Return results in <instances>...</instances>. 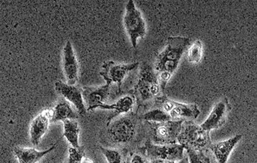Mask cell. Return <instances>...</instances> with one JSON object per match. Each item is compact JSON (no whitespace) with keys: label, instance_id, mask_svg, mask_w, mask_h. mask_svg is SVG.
<instances>
[{"label":"cell","instance_id":"6da1fadb","mask_svg":"<svg viewBox=\"0 0 257 163\" xmlns=\"http://www.w3.org/2000/svg\"><path fill=\"white\" fill-rule=\"evenodd\" d=\"M139 132V119L138 116L126 114L117 116L108 124L105 138L113 146H127L135 140Z\"/></svg>","mask_w":257,"mask_h":163},{"label":"cell","instance_id":"7a4b0ae2","mask_svg":"<svg viewBox=\"0 0 257 163\" xmlns=\"http://www.w3.org/2000/svg\"><path fill=\"white\" fill-rule=\"evenodd\" d=\"M190 46V39L185 36H169L166 46L157 57L155 64L156 72H166L173 75L179 67L181 58Z\"/></svg>","mask_w":257,"mask_h":163},{"label":"cell","instance_id":"3957f363","mask_svg":"<svg viewBox=\"0 0 257 163\" xmlns=\"http://www.w3.org/2000/svg\"><path fill=\"white\" fill-rule=\"evenodd\" d=\"M134 90L140 102H145L154 98L156 99L160 95L162 90L158 73L149 63L141 64L139 78Z\"/></svg>","mask_w":257,"mask_h":163},{"label":"cell","instance_id":"277c9868","mask_svg":"<svg viewBox=\"0 0 257 163\" xmlns=\"http://www.w3.org/2000/svg\"><path fill=\"white\" fill-rule=\"evenodd\" d=\"M178 143L185 150L203 152L211 144L210 132L202 128L193 120H184L177 138Z\"/></svg>","mask_w":257,"mask_h":163},{"label":"cell","instance_id":"5b68a950","mask_svg":"<svg viewBox=\"0 0 257 163\" xmlns=\"http://www.w3.org/2000/svg\"><path fill=\"white\" fill-rule=\"evenodd\" d=\"M123 24L131 44L136 49L138 47V40L146 36L147 26L142 14L133 0H128L125 5Z\"/></svg>","mask_w":257,"mask_h":163},{"label":"cell","instance_id":"8992f818","mask_svg":"<svg viewBox=\"0 0 257 163\" xmlns=\"http://www.w3.org/2000/svg\"><path fill=\"white\" fill-rule=\"evenodd\" d=\"M184 120H170L162 123L147 122L151 142L155 144H177V138Z\"/></svg>","mask_w":257,"mask_h":163},{"label":"cell","instance_id":"52a82bcc","mask_svg":"<svg viewBox=\"0 0 257 163\" xmlns=\"http://www.w3.org/2000/svg\"><path fill=\"white\" fill-rule=\"evenodd\" d=\"M185 148L179 143L172 144H155L148 140L145 143V154L151 160L179 161L185 157Z\"/></svg>","mask_w":257,"mask_h":163},{"label":"cell","instance_id":"ba28073f","mask_svg":"<svg viewBox=\"0 0 257 163\" xmlns=\"http://www.w3.org/2000/svg\"><path fill=\"white\" fill-rule=\"evenodd\" d=\"M139 66V62L119 64L115 62L108 61L103 64L100 75L103 77L107 84H118V90H120L125 76L131 72L137 70Z\"/></svg>","mask_w":257,"mask_h":163},{"label":"cell","instance_id":"9c48e42d","mask_svg":"<svg viewBox=\"0 0 257 163\" xmlns=\"http://www.w3.org/2000/svg\"><path fill=\"white\" fill-rule=\"evenodd\" d=\"M231 108L228 98H225L221 100L214 105L205 122L200 124L202 128L210 132V130L222 127L225 124Z\"/></svg>","mask_w":257,"mask_h":163},{"label":"cell","instance_id":"30bf717a","mask_svg":"<svg viewBox=\"0 0 257 163\" xmlns=\"http://www.w3.org/2000/svg\"><path fill=\"white\" fill-rule=\"evenodd\" d=\"M55 88L58 94L66 99L68 102L74 106L76 110L79 114L84 116L87 112V106L82 95V90L76 86L65 84L63 82H56L55 84Z\"/></svg>","mask_w":257,"mask_h":163},{"label":"cell","instance_id":"8fae6325","mask_svg":"<svg viewBox=\"0 0 257 163\" xmlns=\"http://www.w3.org/2000/svg\"><path fill=\"white\" fill-rule=\"evenodd\" d=\"M111 94V85L105 84L99 87H84L82 95L87 106V110H95L99 105L105 104Z\"/></svg>","mask_w":257,"mask_h":163},{"label":"cell","instance_id":"7c38bea8","mask_svg":"<svg viewBox=\"0 0 257 163\" xmlns=\"http://www.w3.org/2000/svg\"><path fill=\"white\" fill-rule=\"evenodd\" d=\"M63 68L67 84L76 85L78 81L79 64L70 40L66 42L63 48Z\"/></svg>","mask_w":257,"mask_h":163},{"label":"cell","instance_id":"4fadbf2b","mask_svg":"<svg viewBox=\"0 0 257 163\" xmlns=\"http://www.w3.org/2000/svg\"><path fill=\"white\" fill-rule=\"evenodd\" d=\"M53 116V109H47L42 111L35 116L30 126V138L34 146H39L45 133L49 129Z\"/></svg>","mask_w":257,"mask_h":163},{"label":"cell","instance_id":"5bb4252c","mask_svg":"<svg viewBox=\"0 0 257 163\" xmlns=\"http://www.w3.org/2000/svg\"><path fill=\"white\" fill-rule=\"evenodd\" d=\"M241 138L242 136L241 134H236L231 138L210 144L209 148L214 154L217 163H227L231 152L241 140Z\"/></svg>","mask_w":257,"mask_h":163},{"label":"cell","instance_id":"9a60e30c","mask_svg":"<svg viewBox=\"0 0 257 163\" xmlns=\"http://www.w3.org/2000/svg\"><path fill=\"white\" fill-rule=\"evenodd\" d=\"M200 110L198 106L192 104H185L181 102H173L172 109L168 114L172 120H194L200 115Z\"/></svg>","mask_w":257,"mask_h":163},{"label":"cell","instance_id":"2e32d148","mask_svg":"<svg viewBox=\"0 0 257 163\" xmlns=\"http://www.w3.org/2000/svg\"><path fill=\"white\" fill-rule=\"evenodd\" d=\"M135 100L136 98L133 95L124 96L112 104H104L97 106L96 109L100 108V109L102 110H114L112 115L108 118V124H109L112 119H115L120 114H126L130 113L133 106H134V104H135Z\"/></svg>","mask_w":257,"mask_h":163},{"label":"cell","instance_id":"e0dca14e","mask_svg":"<svg viewBox=\"0 0 257 163\" xmlns=\"http://www.w3.org/2000/svg\"><path fill=\"white\" fill-rule=\"evenodd\" d=\"M57 143L49 148V150L39 151L35 148L16 147L14 150V154L19 163H37L45 156L53 151L56 148Z\"/></svg>","mask_w":257,"mask_h":163},{"label":"cell","instance_id":"ac0fdd59","mask_svg":"<svg viewBox=\"0 0 257 163\" xmlns=\"http://www.w3.org/2000/svg\"><path fill=\"white\" fill-rule=\"evenodd\" d=\"M78 112L75 110L71 104L64 98L59 100L53 108L52 122H64L66 120H77Z\"/></svg>","mask_w":257,"mask_h":163},{"label":"cell","instance_id":"d6986e66","mask_svg":"<svg viewBox=\"0 0 257 163\" xmlns=\"http://www.w3.org/2000/svg\"><path fill=\"white\" fill-rule=\"evenodd\" d=\"M63 123V136L66 138L71 147H80L79 136H80V127L76 120H66Z\"/></svg>","mask_w":257,"mask_h":163},{"label":"cell","instance_id":"ffe728a7","mask_svg":"<svg viewBox=\"0 0 257 163\" xmlns=\"http://www.w3.org/2000/svg\"><path fill=\"white\" fill-rule=\"evenodd\" d=\"M141 118L145 122L151 123H162L172 120L169 115L159 108L149 110L142 115Z\"/></svg>","mask_w":257,"mask_h":163},{"label":"cell","instance_id":"44dd1931","mask_svg":"<svg viewBox=\"0 0 257 163\" xmlns=\"http://www.w3.org/2000/svg\"><path fill=\"white\" fill-rule=\"evenodd\" d=\"M203 47L201 40H195L186 50V58L192 64H198L203 57Z\"/></svg>","mask_w":257,"mask_h":163},{"label":"cell","instance_id":"7402d4cb","mask_svg":"<svg viewBox=\"0 0 257 163\" xmlns=\"http://www.w3.org/2000/svg\"><path fill=\"white\" fill-rule=\"evenodd\" d=\"M100 151L106 158L108 163H122V154L116 148H108L100 146Z\"/></svg>","mask_w":257,"mask_h":163},{"label":"cell","instance_id":"603a6c76","mask_svg":"<svg viewBox=\"0 0 257 163\" xmlns=\"http://www.w3.org/2000/svg\"><path fill=\"white\" fill-rule=\"evenodd\" d=\"M189 163H210V158L203 152H197L193 150H186Z\"/></svg>","mask_w":257,"mask_h":163},{"label":"cell","instance_id":"cb8c5ba5","mask_svg":"<svg viewBox=\"0 0 257 163\" xmlns=\"http://www.w3.org/2000/svg\"><path fill=\"white\" fill-rule=\"evenodd\" d=\"M84 147H70L69 148V158L66 163H81L84 158Z\"/></svg>","mask_w":257,"mask_h":163},{"label":"cell","instance_id":"d4e9b609","mask_svg":"<svg viewBox=\"0 0 257 163\" xmlns=\"http://www.w3.org/2000/svg\"><path fill=\"white\" fill-rule=\"evenodd\" d=\"M147 157L143 153L132 152L128 158V163H148Z\"/></svg>","mask_w":257,"mask_h":163},{"label":"cell","instance_id":"484cf974","mask_svg":"<svg viewBox=\"0 0 257 163\" xmlns=\"http://www.w3.org/2000/svg\"><path fill=\"white\" fill-rule=\"evenodd\" d=\"M151 163H173V162H169V161H165V160H151Z\"/></svg>","mask_w":257,"mask_h":163},{"label":"cell","instance_id":"4316f807","mask_svg":"<svg viewBox=\"0 0 257 163\" xmlns=\"http://www.w3.org/2000/svg\"><path fill=\"white\" fill-rule=\"evenodd\" d=\"M177 163H189V160H188V157L185 156L183 160H179L178 161Z\"/></svg>","mask_w":257,"mask_h":163},{"label":"cell","instance_id":"83f0119b","mask_svg":"<svg viewBox=\"0 0 257 163\" xmlns=\"http://www.w3.org/2000/svg\"><path fill=\"white\" fill-rule=\"evenodd\" d=\"M81 163H94L91 160H89V158H84V160H83V161H82Z\"/></svg>","mask_w":257,"mask_h":163}]
</instances>
